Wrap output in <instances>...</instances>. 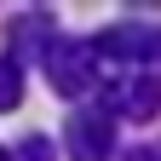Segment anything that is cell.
<instances>
[{
    "mask_svg": "<svg viewBox=\"0 0 161 161\" xmlns=\"http://www.w3.org/2000/svg\"><path fill=\"white\" fill-rule=\"evenodd\" d=\"M46 80H52V92H64V98L92 92L98 80H104L98 46H92V40H75V35H58L46 46Z\"/></svg>",
    "mask_w": 161,
    "mask_h": 161,
    "instance_id": "obj_1",
    "label": "cell"
},
{
    "mask_svg": "<svg viewBox=\"0 0 161 161\" xmlns=\"http://www.w3.org/2000/svg\"><path fill=\"white\" fill-rule=\"evenodd\" d=\"M138 69L161 75V29H144V35H138Z\"/></svg>",
    "mask_w": 161,
    "mask_h": 161,
    "instance_id": "obj_5",
    "label": "cell"
},
{
    "mask_svg": "<svg viewBox=\"0 0 161 161\" xmlns=\"http://www.w3.org/2000/svg\"><path fill=\"white\" fill-rule=\"evenodd\" d=\"M109 115H127V121H155L161 115V75L150 69H127L109 92Z\"/></svg>",
    "mask_w": 161,
    "mask_h": 161,
    "instance_id": "obj_3",
    "label": "cell"
},
{
    "mask_svg": "<svg viewBox=\"0 0 161 161\" xmlns=\"http://www.w3.org/2000/svg\"><path fill=\"white\" fill-rule=\"evenodd\" d=\"M23 104V64L17 58H0V109Z\"/></svg>",
    "mask_w": 161,
    "mask_h": 161,
    "instance_id": "obj_4",
    "label": "cell"
},
{
    "mask_svg": "<svg viewBox=\"0 0 161 161\" xmlns=\"http://www.w3.org/2000/svg\"><path fill=\"white\" fill-rule=\"evenodd\" d=\"M0 161H6V150H0Z\"/></svg>",
    "mask_w": 161,
    "mask_h": 161,
    "instance_id": "obj_9",
    "label": "cell"
},
{
    "mask_svg": "<svg viewBox=\"0 0 161 161\" xmlns=\"http://www.w3.org/2000/svg\"><path fill=\"white\" fill-rule=\"evenodd\" d=\"M69 161H115V115L109 109H80L64 127Z\"/></svg>",
    "mask_w": 161,
    "mask_h": 161,
    "instance_id": "obj_2",
    "label": "cell"
},
{
    "mask_svg": "<svg viewBox=\"0 0 161 161\" xmlns=\"http://www.w3.org/2000/svg\"><path fill=\"white\" fill-rule=\"evenodd\" d=\"M127 161H150V150H138V155H127Z\"/></svg>",
    "mask_w": 161,
    "mask_h": 161,
    "instance_id": "obj_7",
    "label": "cell"
},
{
    "mask_svg": "<svg viewBox=\"0 0 161 161\" xmlns=\"http://www.w3.org/2000/svg\"><path fill=\"white\" fill-rule=\"evenodd\" d=\"M17 161H52V138H23V144H17Z\"/></svg>",
    "mask_w": 161,
    "mask_h": 161,
    "instance_id": "obj_6",
    "label": "cell"
},
{
    "mask_svg": "<svg viewBox=\"0 0 161 161\" xmlns=\"http://www.w3.org/2000/svg\"><path fill=\"white\" fill-rule=\"evenodd\" d=\"M150 161H161V150H150Z\"/></svg>",
    "mask_w": 161,
    "mask_h": 161,
    "instance_id": "obj_8",
    "label": "cell"
}]
</instances>
